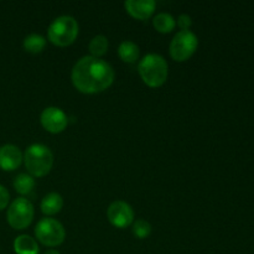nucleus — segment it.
<instances>
[{
    "label": "nucleus",
    "mask_w": 254,
    "mask_h": 254,
    "mask_svg": "<svg viewBox=\"0 0 254 254\" xmlns=\"http://www.w3.org/2000/svg\"><path fill=\"white\" fill-rule=\"evenodd\" d=\"M116 72L104 60L84 56L74 64L71 79L74 88L84 94H96L106 91L113 84Z\"/></svg>",
    "instance_id": "f257e3e1"
},
{
    "label": "nucleus",
    "mask_w": 254,
    "mask_h": 254,
    "mask_svg": "<svg viewBox=\"0 0 254 254\" xmlns=\"http://www.w3.org/2000/svg\"><path fill=\"white\" fill-rule=\"evenodd\" d=\"M138 72L141 81L151 88L161 87L169 76L166 60L159 54H148L139 61Z\"/></svg>",
    "instance_id": "f03ea898"
},
{
    "label": "nucleus",
    "mask_w": 254,
    "mask_h": 254,
    "mask_svg": "<svg viewBox=\"0 0 254 254\" xmlns=\"http://www.w3.org/2000/svg\"><path fill=\"white\" fill-rule=\"evenodd\" d=\"M24 163L27 173L32 178H42L51 171L54 165V154L44 144H32L25 150Z\"/></svg>",
    "instance_id": "7ed1b4c3"
},
{
    "label": "nucleus",
    "mask_w": 254,
    "mask_h": 254,
    "mask_svg": "<svg viewBox=\"0 0 254 254\" xmlns=\"http://www.w3.org/2000/svg\"><path fill=\"white\" fill-rule=\"evenodd\" d=\"M79 26L77 20L71 15H61L50 24L47 29V37L59 47L69 46L78 36Z\"/></svg>",
    "instance_id": "20e7f679"
},
{
    "label": "nucleus",
    "mask_w": 254,
    "mask_h": 254,
    "mask_svg": "<svg viewBox=\"0 0 254 254\" xmlns=\"http://www.w3.org/2000/svg\"><path fill=\"white\" fill-rule=\"evenodd\" d=\"M35 210L31 201L26 197H17L10 203L6 212V220L10 227L21 231L29 227L34 220Z\"/></svg>",
    "instance_id": "39448f33"
},
{
    "label": "nucleus",
    "mask_w": 254,
    "mask_h": 254,
    "mask_svg": "<svg viewBox=\"0 0 254 254\" xmlns=\"http://www.w3.org/2000/svg\"><path fill=\"white\" fill-rule=\"evenodd\" d=\"M35 236L41 245L46 247H57L64 242L66 231L60 221L46 217L37 222L35 227Z\"/></svg>",
    "instance_id": "423d86ee"
},
{
    "label": "nucleus",
    "mask_w": 254,
    "mask_h": 254,
    "mask_svg": "<svg viewBox=\"0 0 254 254\" xmlns=\"http://www.w3.org/2000/svg\"><path fill=\"white\" fill-rule=\"evenodd\" d=\"M198 47V39L192 31H179L173 37L169 52L174 61L185 62L192 56Z\"/></svg>",
    "instance_id": "0eeeda50"
},
{
    "label": "nucleus",
    "mask_w": 254,
    "mask_h": 254,
    "mask_svg": "<svg viewBox=\"0 0 254 254\" xmlns=\"http://www.w3.org/2000/svg\"><path fill=\"white\" fill-rule=\"evenodd\" d=\"M107 217L112 226L127 228L134 222V211L128 202L122 200L113 201L107 210Z\"/></svg>",
    "instance_id": "6e6552de"
},
{
    "label": "nucleus",
    "mask_w": 254,
    "mask_h": 254,
    "mask_svg": "<svg viewBox=\"0 0 254 254\" xmlns=\"http://www.w3.org/2000/svg\"><path fill=\"white\" fill-rule=\"evenodd\" d=\"M41 126L51 134L62 133L68 126V117L59 107H47L40 116Z\"/></svg>",
    "instance_id": "1a4fd4ad"
},
{
    "label": "nucleus",
    "mask_w": 254,
    "mask_h": 254,
    "mask_svg": "<svg viewBox=\"0 0 254 254\" xmlns=\"http://www.w3.org/2000/svg\"><path fill=\"white\" fill-rule=\"evenodd\" d=\"M24 155L19 146L14 144H5L0 146V169L4 171H14L21 165Z\"/></svg>",
    "instance_id": "9d476101"
},
{
    "label": "nucleus",
    "mask_w": 254,
    "mask_h": 254,
    "mask_svg": "<svg viewBox=\"0 0 254 254\" xmlns=\"http://www.w3.org/2000/svg\"><path fill=\"white\" fill-rule=\"evenodd\" d=\"M124 7L134 19L146 20L155 11L156 2L154 0H128L124 2Z\"/></svg>",
    "instance_id": "9b49d317"
},
{
    "label": "nucleus",
    "mask_w": 254,
    "mask_h": 254,
    "mask_svg": "<svg viewBox=\"0 0 254 254\" xmlns=\"http://www.w3.org/2000/svg\"><path fill=\"white\" fill-rule=\"evenodd\" d=\"M40 207L44 215L54 216L57 215L64 207V198L60 193L50 192L41 200Z\"/></svg>",
    "instance_id": "f8f14e48"
},
{
    "label": "nucleus",
    "mask_w": 254,
    "mask_h": 254,
    "mask_svg": "<svg viewBox=\"0 0 254 254\" xmlns=\"http://www.w3.org/2000/svg\"><path fill=\"white\" fill-rule=\"evenodd\" d=\"M14 251L16 254H39L40 247L35 238L27 235H21L15 238Z\"/></svg>",
    "instance_id": "ddd939ff"
},
{
    "label": "nucleus",
    "mask_w": 254,
    "mask_h": 254,
    "mask_svg": "<svg viewBox=\"0 0 254 254\" xmlns=\"http://www.w3.org/2000/svg\"><path fill=\"white\" fill-rule=\"evenodd\" d=\"M118 55L121 60L126 64H135L139 60V55H140V50L139 46L133 41H126L121 42L118 47Z\"/></svg>",
    "instance_id": "4468645a"
},
{
    "label": "nucleus",
    "mask_w": 254,
    "mask_h": 254,
    "mask_svg": "<svg viewBox=\"0 0 254 254\" xmlns=\"http://www.w3.org/2000/svg\"><path fill=\"white\" fill-rule=\"evenodd\" d=\"M153 25L156 31L161 34H169L176 26V20L169 12H159L153 17Z\"/></svg>",
    "instance_id": "2eb2a0df"
},
{
    "label": "nucleus",
    "mask_w": 254,
    "mask_h": 254,
    "mask_svg": "<svg viewBox=\"0 0 254 254\" xmlns=\"http://www.w3.org/2000/svg\"><path fill=\"white\" fill-rule=\"evenodd\" d=\"M14 185L15 191L20 195L25 196V195H29L35 188V178H32L30 174L26 173H21L14 179Z\"/></svg>",
    "instance_id": "dca6fc26"
},
{
    "label": "nucleus",
    "mask_w": 254,
    "mask_h": 254,
    "mask_svg": "<svg viewBox=\"0 0 254 254\" xmlns=\"http://www.w3.org/2000/svg\"><path fill=\"white\" fill-rule=\"evenodd\" d=\"M22 46L29 54H40L46 46V39L40 34H30L24 39Z\"/></svg>",
    "instance_id": "f3484780"
},
{
    "label": "nucleus",
    "mask_w": 254,
    "mask_h": 254,
    "mask_svg": "<svg viewBox=\"0 0 254 254\" xmlns=\"http://www.w3.org/2000/svg\"><path fill=\"white\" fill-rule=\"evenodd\" d=\"M108 39H107L104 35H97V36H94L93 39L89 41L88 50L89 52H91V56L101 59V57L103 56V55H106L107 51H108Z\"/></svg>",
    "instance_id": "a211bd4d"
},
{
    "label": "nucleus",
    "mask_w": 254,
    "mask_h": 254,
    "mask_svg": "<svg viewBox=\"0 0 254 254\" xmlns=\"http://www.w3.org/2000/svg\"><path fill=\"white\" fill-rule=\"evenodd\" d=\"M133 235L139 240H145L151 235V225L146 220L139 218L133 222Z\"/></svg>",
    "instance_id": "6ab92c4d"
},
{
    "label": "nucleus",
    "mask_w": 254,
    "mask_h": 254,
    "mask_svg": "<svg viewBox=\"0 0 254 254\" xmlns=\"http://www.w3.org/2000/svg\"><path fill=\"white\" fill-rule=\"evenodd\" d=\"M178 26L180 27V31H188L190 27L192 26V19L190 15L188 14H181L178 17Z\"/></svg>",
    "instance_id": "aec40b11"
},
{
    "label": "nucleus",
    "mask_w": 254,
    "mask_h": 254,
    "mask_svg": "<svg viewBox=\"0 0 254 254\" xmlns=\"http://www.w3.org/2000/svg\"><path fill=\"white\" fill-rule=\"evenodd\" d=\"M10 202V193L2 185H0V211L7 207Z\"/></svg>",
    "instance_id": "412c9836"
},
{
    "label": "nucleus",
    "mask_w": 254,
    "mask_h": 254,
    "mask_svg": "<svg viewBox=\"0 0 254 254\" xmlns=\"http://www.w3.org/2000/svg\"><path fill=\"white\" fill-rule=\"evenodd\" d=\"M44 254H61V253L56 250H49V251H46Z\"/></svg>",
    "instance_id": "4be33fe9"
}]
</instances>
